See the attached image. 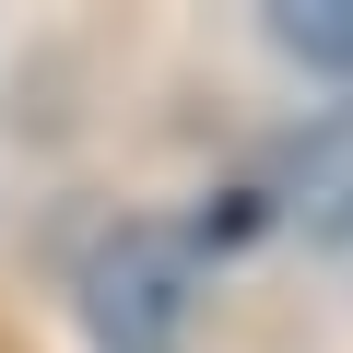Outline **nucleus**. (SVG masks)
<instances>
[{"label":"nucleus","instance_id":"2","mask_svg":"<svg viewBox=\"0 0 353 353\" xmlns=\"http://www.w3.org/2000/svg\"><path fill=\"white\" fill-rule=\"evenodd\" d=\"M259 201H283V224H306L318 248L353 259V118H318V130L283 153V176H271Z\"/></svg>","mask_w":353,"mask_h":353},{"label":"nucleus","instance_id":"3","mask_svg":"<svg viewBox=\"0 0 353 353\" xmlns=\"http://www.w3.org/2000/svg\"><path fill=\"white\" fill-rule=\"evenodd\" d=\"M271 36H283L306 71H341V83H353V0H283Z\"/></svg>","mask_w":353,"mask_h":353},{"label":"nucleus","instance_id":"1","mask_svg":"<svg viewBox=\"0 0 353 353\" xmlns=\"http://www.w3.org/2000/svg\"><path fill=\"white\" fill-rule=\"evenodd\" d=\"M189 306H201V248L176 224H118L83 259V330H94V353H176L189 341Z\"/></svg>","mask_w":353,"mask_h":353}]
</instances>
